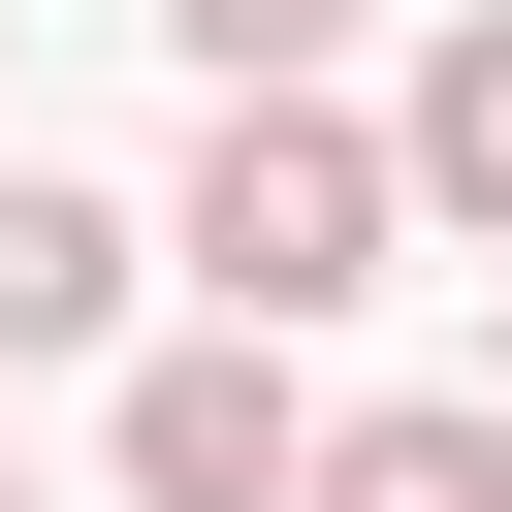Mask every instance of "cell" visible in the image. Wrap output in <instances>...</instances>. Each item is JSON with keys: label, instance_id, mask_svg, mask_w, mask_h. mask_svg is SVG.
Segmentation results:
<instances>
[{"label": "cell", "instance_id": "obj_1", "mask_svg": "<svg viewBox=\"0 0 512 512\" xmlns=\"http://www.w3.org/2000/svg\"><path fill=\"white\" fill-rule=\"evenodd\" d=\"M384 224H416V160H384L320 64H256V96L192 128V224H160V256H192L224 320H352V288H384Z\"/></svg>", "mask_w": 512, "mask_h": 512}, {"label": "cell", "instance_id": "obj_3", "mask_svg": "<svg viewBox=\"0 0 512 512\" xmlns=\"http://www.w3.org/2000/svg\"><path fill=\"white\" fill-rule=\"evenodd\" d=\"M384 160H416V224H480V256H512V0H448V32H416Z\"/></svg>", "mask_w": 512, "mask_h": 512}, {"label": "cell", "instance_id": "obj_4", "mask_svg": "<svg viewBox=\"0 0 512 512\" xmlns=\"http://www.w3.org/2000/svg\"><path fill=\"white\" fill-rule=\"evenodd\" d=\"M96 320H128V224H96L64 160H0V384H32V352H96Z\"/></svg>", "mask_w": 512, "mask_h": 512}, {"label": "cell", "instance_id": "obj_2", "mask_svg": "<svg viewBox=\"0 0 512 512\" xmlns=\"http://www.w3.org/2000/svg\"><path fill=\"white\" fill-rule=\"evenodd\" d=\"M128 512H288L320 480V384H288V320H192V352H128Z\"/></svg>", "mask_w": 512, "mask_h": 512}, {"label": "cell", "instance_id": "obj_6", "mask_svg": "<svg viewBox=\"0 0 512 512\" xmlns=\"http://www.w3.org/2000/svg\"><path fill=\"white\" fill-rule=\"evenodd\" d=\"M160 32H192L224 96H256V64H352V0H160Z\"/></svg>", "mask_w": 512, "mask_h": 512}, {"label": "cell", "instance_id": "obj_5", "mask_svg": "<svg viewBox=\"0 0 512 512\" xmlns=\"http://www.w3.org/2000/svg\"><path fill=\"white\" fill-rule=\"evenodd\" d=\"M288 512H512V384H480V416H320Z\"/></svg>", "mask_w": 512, "mask_h": 512}]
</instances>
